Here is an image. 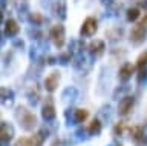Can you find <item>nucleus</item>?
I'll return each instance as SVG.
<instances>
[{
  "label": "nucleus",
  "mask_w": 147,
  "mask_h": 146,
  "mask_svg": "<svg viewBox=\"0 0 147 146\" xmlns=\"http://www.w3.org/2000/svg\"><path fill=\"white\" fill-rule=\"evenodd\" d=\"M146 11H147V10H146Z\"/></svg>",
  "instance_id": "7c9ffc66"
},
{
  "label": "nucleus",
  "mask_w": 147,
  "mask_h": 146,
  "mask_svg": "<svg viewBox=\"0 0 147 146\" xmlns=\"http://www.w3.org/2000/svg\"><path fill=\"white\" fill-rule=\"evenodd\" d=\"M141 12H140V8H129L127 12H126V17L129 22H136L138 19H140Z\"/></svg>",
  "instance_id": "412c9836"
},
{
  "label": "nucleus",
  "mask_w": 147,
  "mask_h": 146,
  "mask_svg": "<svg viewBox=\"0 0 147 146\" xmlns=\"http://www.w3.org/2000/svg\"><path fill=\"white\" fill-rule=\"evenodd\" d=\"M146 37H147V25L140 22V23L135 25L130 31V42L133 45H141L146 40Z\"/></svg>",
  "instance_id": "423d86ee"
},
{
  "label": "nucleus",
  "mask_w": 147,
  "mask_h": 146,
  "mask_svg": "<svg viewBox=\"0 0 147 146\" xmlns=\"http://www.w3.org/2000/svg\"><path fill=\"white\" fill-rule=\"evenodd\" d=\"M135 66H136V69H138V71L147 66V51H144L140 57L136 58V65H135Z\"/></svg>",
  "instance_id": "5701e85b"
},
{
  "label": "nucleus",
  "mask_w": 147,
  "mask_h": 146,
  "mask_svg": "<svg viewBox=\"0 0 147 146\" xmlns=\"http://www.w3.org/2000/svg\"><path fill=\"white\" fill-rule=\"evenodd\" d=\"M14 135V126L8 122H2L0 123V146H9V143L12 141Z\"/></svg>",
  "instance_id": "7ed1b4c3"
},
{
  "label": "nucleus",
  "mask_w": 147,
  "mask_h": 146,
  "mask_svg": "<svg viewBox=\"0 0 147 146\" xmlns=\"http://www.w3.org/2000/svg\"><path fill=\"white\" fill-rule=\"evenodd\" d=\"M60 79H61V74H60V71H52L51 74L45 79V89L48 91V92H55L58 88V83H60Z\"/></svg>",
  "instance_id": "6e6552de"
},
{
  "label": "nucleus",
  "mask_w": 147,
  "mask_h": 146,
  "mask_svg": "<svg viewBox=\"0 0 147 146\" xmlns=\"http://www.w3.org/2000/svg\"><path fill=\"white\" fill-rule=\"evenodd\" d=\"M14 117H16V120L18 122V125H20L22 129L25 131H34V128L37 126V117L35 114L29 111L26 106H17L16 111H14Z\"/></svg>",
  "instance_id": "f257e3e1"
},
{
  "label": "nucleus",
  "mask_w": 147,
  "mask_h": 146,
  "mask_svg": "<svg viewBox=\"0 0 147 146\" xmlns=\"http://www.w3.org/2000/svg\"><path fill=\"white\" fill-rule=\"evenodd\" d=\"M57 58H58V63H60V65H67V63L71 62V58H72V52L69 51V52L60 54V56H58Z\"/></svg>",
  "instance_id": "b1692460"
},
{
  "label": "nucleus",
  "mask_w": 147,
  "mask_h": 146,
  "mask_svg": "<svg viewBox=\"0 0 147 146\" xmlns=\"http://www.w3.org/2000/svg\"><path fill=\"white\" fill-rule=\"evenodd\" d=\"M129 91H130L129 85H123V86H119V88L115 89V92H113V98H115V100H118V95H119V98H123L124 95H127V94H129Z\"/></svg>",
  "instance_id": "4be33fe9"
},
{
  "label": "nucleus",
  "mask_w": 147,
  "mask_h": 146,
  "mask_svg": "<svg viewBox=\"0 0 147 146\" xmlns=\"http://www.w3.org/2000/svg\"><path fill=\"white\" fill-rule=\"evenodd\" d=\"M133 106H135V97L130 95V94L124 95V97L119 100V103H118V114L121 117H126V115H129V114L132 112Z\"/></svg>",
  "instance_id": "0eeeda50"
},
{
  "label": "nucleus",
  "mask_w": 147,
  "mask_h": 146,
  "mask_svg": "<svg viewBox=\"0 0 147 146\" xmlns=\"http://www.w3.org/2000/svg\"><path fill=\"white\" fill-rule=\"evenodd\" d=\"M49 37H51V40H52L55 48L61 49L64 46V43H66V29H64V26L61 23L54 25L49 31Z\"/></svg>",
  "instance_id": "f03ea898"
},
{
  "label": "nucleus",
  "mask_w": 147,
  "mask_h": 146,
  "mask_svg": "<svg viewBox=\"0 0 147 146\" xmlns=\"http://www.w3.org/2000/svg\"><path fill=\"white\" fill-rule=\"evenodd\" d=\"M141 23H144V25H147V14L144 16V19H142V20H141Z\"/></svg>",
  "instance_id": "cd10ccee"
},
{
  "label": "nucleus",
  "mask_w": 147,
  "mask_h": 146,
  "mask_svg": "<svg viewBox=\"0 0 147 146\" xmlns=\"http://www.w3.org/2000/svg\"><path fill=\"white\" fill-rule=\"evenodd\" d=\"M103 2H113V0H103Z\"/></svg>",
  "instance_id": "c85d7f7f"
},
{
  "label": "nucleus",
  "mask_w": 147,
  "mask_h": 146,
  "mask_svg": "<svg viewBox=\"0 0 147 146\" xmlns=\"http://www.w3.org/2000/svg\"><path fill=\"white\" fill-rule=\"evenodd\" d=\"M87 51H89V54L92 57H101L104 54V51H106V45H104L103 40L95 39V40H92V42L87 45Z\"/></svg>",
  "instance_id": "1a4fd4ad"
},
{
  "label": "nucleus",
  "mask_w": 147,
  "mask_h": 146,
  "mask_svg": "<svg viewBox=\"0 0 147 146\" xmlns=\"http://www.w3.org/2000/svg\"><path fill=\"white\" fill-rule=\"evenodd\" d=\"M28 100H29V103L32 105V106H35L37 103H38L40 100V91L37 86H32V88L28 91Z\"/></svg>",
  "instance_id": "6ab92c4d"
},
{
  "label": "nucleus",
  "mask_w": 147,
  "mask_h": 146,
  "mask_svg": "<svg viewBox=\"0 0 147 146\" xmlns=\"http://www.w3.org/2000/svg\"><path fill=\"white\" fill-rule=\"evenodd\" d=\"M14 103V91L6 88V86H2V105L3 106H11Z\"/></svg>",
  "instance_id": "dca6fc26"
},
{
  "label": "nucleus",
  "mask_w": 147,
  "mask_h": 146,
  "mask_svg": "<svg viewBox=\"0 0 147 146\" xmlns=\"http://www.w3.org/2000/svg\"><path fill=\"white\" fill-rule=\"evenodd\" d=\"M135 68H136L135 65H132V63L126 62L121 68H119V71H118V80H119V81H124V83H127V81L132 79V75L135 74Z\"/></svg>",
  "instance_id": "9d476101"
},
{
  "label": "nucleus",
  "mask_w": 147,
  "mask_h": 146,
  "mask_svg": "<svg viewBox=\"0 0 147 146\" xmlns=\"http://www.w3.org/2000/svg\"><path fill=\"white\" fill-rule=\"evenodd\" d=\"M3 33H5V35H8V37H16V35L20 33V26H18V23L14 19H8L5 22Z\"/></svg>",
  "instance_id": "ddd939ff"
},
{
  "label": "nucleus",
  "mask_w": 147,
  "mask_h": 146,
  "mask_svg": "<svg viewBox=\"0 0 147 146\" xmlns=\"http://www.w3.org/2000/svg\"><path fill=\"white\" fill-rule=\"evenodd\" d=\"M51 146H64V140H61V139H55Z\"/></svg>",
  "instance_id": "bb28decb"
},
{
  "label": "nucleus",
  "mask_w": 147,
  "mask_h": 146,
  "mask_svg": "<svg viewBox=\"0 0 147 146\" xmlns=\"http://www.w3.org/2000/svg\"><path fill=\"white\" fill-rule=\"evenodd\" d=\"M130 137L133 140V143L136 146H142L144 145V137H146V129L142 126H132V132Z\"/></svg>",
  "instance_id": "9b49d317"
},
{
  "label": "nucleus",
  "mask_w": 147,
  "mask_h": 146,
  "mask_svg": "<svg viewBox=\"0 0 147 146\" xmlns=\"http://www.w3.org/2000/svg\"><path fill=\"white\" fill-rule=\"evenodd\" d=\"M101 131H103V123H101L100 118H94V120L89 123V126H87V132H89L90 137L100 135Z\"/></svg>",
  "instance_id": "2eb2a0df"
},
{
  "label": "nucleus",
  "mask_w": 147,
  "mask_h": 146,
  "mask_svg": "<svg viewBox=\"0 0 147 146\" xmlns=\"http://www.w3.org/2000/svg\"><path fill=\"white\" fill-rule=\"evenodd\" d=\"M48 137H49L48 128H40V129L35 131L34 135H32V143H34V146H43Z\"/></svg>",
  "instance_id": "f8f14e48"
},
{
  "label": "nucleus",
  "mask_w": 147,
  "mask_h": 146,
  "mask_svg": "<svg viewBox=\"0 0 147 146\" xmlns=\"http://www.w3.org/2000/svg\"><path fill=\"white\" fill-rule=\"evenodd\" d=\"M98 31V22L95 17H86L80 28V35L81 37H92Z\"/></svg>",
  "instance_id": "39448f33"
},
{
  "label": "nucleus",
  "mask_w": 147,
  "mask_h": 146,
  "mask_svg": "<svg viewBox=\"0 0 147 146\" xmlns=\"http://www.w3.org/2000/svg\"><path fill=\"white\" fill-rule=\"evenodd\" d=\"M14 146H34V143H32V139L20 137V139H17V141L14 143Z\"/></svg>",
  "instance_id": "393cba45"
},
{
  "label": "nucleus",
  "mask_w": 147,
  "mask_h": 146,
  "mask_svg": "<svg viewBox=\"0 0 147 146\" xmlns=\"http://www.w3.org/2000/svg\"><path fill=\"white\" fill-rule=\"evenodd\" d=\"M54 12L55 16L58 17L60 20H64L67 17V10H66V3H64V0H57L55 2V6H54Z\"/></svg>",
  "instance_id": "f3484780"
},
{
  "label": "nucleus",
  "mask_w": 147,
  "mask_h": 146,
  "mask_svg": "<svg viewBox=\"0 0 147 146\" xmlns=\"http://www.w3.org/2000/svg\"><path fill=\"white\" fill-rule=\"evenodd\" d=\"M28 20L31 22V25H34V26H40L41 23H43V20H45V17L40 14V12H31L29 16H28Z\"/></svg>",
  "instance_id": "aec40b11"
},
{
  "label": "nucleus",
  "mask_w": 147,
  "mask_h": 146,
  "mask_svg": "<svg viewBox=\"0 0 147 146\" xmlns=\"http://www.w3.org/2000/svg\"><path fill=\"white\" fill-rule=\"evenodd\" d=\"M57 117V112H55V105H54V100L52 97H48L45 100L43 106H41V118L46 122V123H52Z\"/></svg>",
  "instance_id": "20e7f679"
},
{
  "label": "nucleus",
  "mask_w": 147,
  "mask_h": 146,
  "mask_svg": "<svg viewBox=\"0 0 147 146\" xmlns=\"http://www.w3.org/2000/svg\"><path fill=\"white\" fill-rule=\"evenodd\" d=\"M118 146H121V145H118Z\"/></svg>",
  "instance_id": "c756f323"
},
{
  "label": "nucleus",
  "mask_w": 147,
  "mask_h": 146,
  "mask_svg": "<svg viewBox=\"0 0 147 146\" xmlns=\"http://www.w3.org/2000/svg\"><path fill=\"white\" fill-rule=\"evenodd\" d=\"M136 80H138V83H142V81H146L147 80V66L146 68H142V69L138 71V75H136Z\"/></svg>",
  "instance_id": "a878e982"
},
{
  "label": "nucleus",
  "mask_w": 147,
  "mask_h": 146,
  "mask_svg": "<svg viewBox=\"0 0 147 146\" xmlns=\"http://www.w3.org/2000/svg\"><path fill=\"white\" fill-rule=\"evenodd\" d=\"M87 118H89V111L87 109H74V114H72V125H81L84 123Z\"/></svg>",
  "instance_id": "4468645a"
},
{
  "label": "nucleus",
  "mask_w": 147,
  "mask_h": 146,
  "mask_svg": "<svg viewBox=\"0 0 147 146\" xmlns=\"http://www.w3.org/2000/svg\"><path fill=\"white\" fill-rule=\"evenodd\" d=\"M132 132V126H129L126 122H118L113 128V134L115 135H124V134H130Z\"/></svg>",
  "instance_id": "a211bd4d"
}]
</instances>
